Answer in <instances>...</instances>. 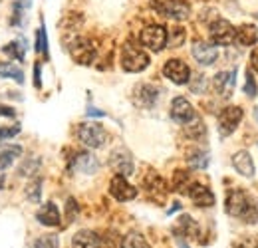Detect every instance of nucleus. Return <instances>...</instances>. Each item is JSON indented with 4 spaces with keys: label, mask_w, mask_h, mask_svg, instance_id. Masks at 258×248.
<instances>
[{
    "label": "nucleus",
    "mask_w": 258,
    "mask_h": 248,
    "mask_svg": "<svg viewBox=\"0 0 258 248\" xmlns=\"http://www.w3.org/2000/svg\"><path fill=\"white\" fill-rule=\"evenodd\" d=\"M244 92H246V95H250V97H254V95H256V82H254V74H252L250 70H248V74H246Z\"/></svg>",
    "instance_id": "34"
},
{
    "label": "nucleus",
    "mask_w": 258,
    "mask_h": 248,
    "mask_svg": "<svg viewBox=\"0 0 258 248\" xmlns=\"http://www.w3.org/2000/svg\"><path fill=\"white\" fill-rule=\"evenodd\" d=\"M121 248H149V244H147V240L143 238V234H139V232H129V234H125V238H123V242H121Z\"/></svg>",
    "instance_id": "27"
},
{
    "label": "nucleus",
    "mask_w": 258,
    "mask_h": 248,
    "mask_svg": "<svg viewBox=\"0 0 258 248\" xmlns=\"http://www.w3.org/2000/svg\"><path fill=\"white\" fill-rule=\"evenodd\" d=\"M187 179H189V173L187 171H177L175 173V181H173L175 189H183V185L187 183Z\"/></svg>",
    "instance_id": "37"
},
{
    "label": "nucleus",
    "mask_w": 258,
    "mask_h": 248,
    "mask_svg": "<svg viewBox=\"0 0 258 248\" xmlns=\"http://www.w3.org/2000/svg\"><path fill=\"white\" fill-rule=\"evenodd\" d=\"M209 34H211V40L215 46H230L234 44L236 40V30L234 26L228 22V20H215L209 28Z\"/></svg>",
    "instance_id": "5"
},
{
    "label": "nucleus",
    "mask_w": 258,
    "mask_h": 248,
    "mask_svg": "<svg viewBox=\"0 0 258 248\" xmlns=\"http://www.w3.org/2000/svg\"><path fill=\"white\" fill-rule=\"evenodd\" d=\"M179 228L183 230V234H189V236H195V232L199 230L197 228V224L193 222V218L191 217H181V220H179Z\"/></svg>",
    "instance_id": "33"
},
{
    "label": "nucleus",
    "mask_w": 258,
    "mask_h": 248,
    "mask_svg": "<svg viewBox=\"0 0 258 248\" xmlns=\"http://www.w3.org/2000/svg\"><path fill=\"white\" fill-rule=\"evenodd\" d=\"M250 201V195L244 193V191H230L228 197H226V213L230 217H242L246 205Z\"/></svg>",
    "instance_id": "13"
},
{
    "label": "nucleus",
    "mask_w": 258,
    "mask_h": 248,
    "mask_svg": "<svg viewBox=\"0 0 258 248\" xmlns=\"http://www.w3.org/2000/svg\"><path fill=\"white\" fill-rule=\"evenodd\" d=\"M86 115H88V117H103L105 113H103V111H99V109H96V107H88Z\"/></svg>",
    "instance_id": "40"
},
{
    "label": "nucleus",
    "mask_w": 258,
    "mask_h": 248,
    "mask_svg": "<svg viewBox=\"0 0 258 248\" xmlns=\"http://www.w3.org/2000/svg\"><path fill=\"white\" fill-rule=\"evenodd\" d=\"M163 74H165V78H169L177 86H183L191 80V68L181 60H169L163 66Z\"/></svg>",
    "instance_id": "6"
},
{
    "label": "nucleus",
    "mask_w": 258,
    "mask_h": 248,
    "mask_svg": "<svg viewBox=\"0 0 258 248\" xmlns=\"http://www.w3.org/2000/svg\"><path fill=\"white\" fill-rule=\"evenodd\" d=\"M256 248H258V246H256Z\"/></svg>",
    "instance_id": "46"
},
{
    "label": "nucleus",
    "mask_w": 258,
    "mask_h": 248,
    "mask_svg": "<svg viewBox=\"0 0 258 248\" xmlns=\"http://www.w3.org/2000/svg\"><path fill=\"white\" fill-rule=\"evenodd\" d=\"M205 88H207V80H205L203 76H197V80L191 84V90H193L195 93H201V92H205Z\"/></svg>",
    "instance_id": "38"
},
{
    "label": "nucleus",
    "mask_w": 258,
    "mask_h": 248,
    "mask_svg": "<svg viewBox=\"0 0 258 248\" xmlns=\"http://www.w3.org/2000/svg\"><path fill=\"white\" fill-rule=\"evenodd\" d=\"M232 165L234 169L244 175V177H254V163H252V157L246 151H238L236 155L232 157Z\"/></svg>",
    "instance_id": "19"
},
{
    "label": "nucleus",
    "mask_w": 258,
    "mask_h": 248,
    "mask_svg": "<svg viewBox=\"0 0 258 248\" xmlns=\"http://www.w3.org/2000/svg\"><path fill=\"white\" fill-rule=\"evenodd\" d=\"M66 215H68V220H74L76 215H78V203L74 199H68V203H66Z\"/></svg>",
    "instance_id": "35"
},
{
    "label": "nucleus",
    "mask_w": 258,
    "mask_h": 248,
    "mask_svg": "<svg viewBox=\"0 0 258 248\" xmlns=\"http://www.w3.org/2000/svg\"><path fill=\"white\" fill-rule=\"evenodd\" d=\"M242 121V109L236 107V105H228L221 111L219 115V129H221V135H230L238 123Z\"/></svg>",
    "instance_id": "7"
},
{
    "label": "nucleus",
    "mask_w": 258,
    "mask_h": 248,
    "mask_svg": "<svg viewBox=\"0 0 258 248\" xmlns=\"http://www.w3.org/2000/svg\"><path fill=\"white\" fill-rule=\"evenodd\" d=\"M250 62H252V68L258 72V48L252 52V56H250Z\"/></svg>",
    "instance_id": "42"
},
{
    "label": "nucleus",
    "mask_w": 258,
    "mask_h": 248,
    "mask_svg": "<svg viewBox=\"0 0 258 248\" xmlns=\"http://www.w3.org/2000/svg\"><path fill=\"white\" fill-rule=\"evenodd\" d=\"M6 121H0V139H8V137H14L20 133V123L12 121L10 125H4Z\"/></svg>",
    "instance_id": "31"
},
{
    "label": "nucleus",
    "mask_w": 258,
    "mask_h": 248,
    "mask_svg": "<svg viewBox=\"0 0 258 248\" xmlns=\"http://www.w3.org/2000/svg\"><path fill=\"white\" fill-rule=\"evenodd\" d=\"M38 165H40V161H38V159H32L30 163H24V165L20 167V175H32L34 171L38 169Z\"/></svg>",
    "instance_id": "36"
},
{
    "label": "nucleus",
    "mask_w": 258,
    "mask_h": 248,
    "mask_svg": "<svg viewBox=\"0 0 258 248\" xmlns=\"http://www.w3.org/2000/svg\"><path fill=\"white\" fill-rule=\"evenodd\" d=\"M58 246H60V240L54 234H44V236H38L34 240V248H58Z\"/></svg>",
    "instance_id": "29"
},
{
    "label": "nucleus",
    "mask_w": 258,
    "mask_h": 248,
    "mask_svg": "<svg viewBox=\"0 0 258 248\" xmlns=\"http://www.w3.org/2000/svg\"><path fill=\"white\" fill-rule=\"evenodd\" d=\"M2 187H4V177L0 175V189H2Z\"/></svg>",
    "instance_id": "43"
},
{
    "label": "nucleus",
    "mask_w": 258,
    "mask_h": 248,
    "mask_svg": "<svg viewBox=\"0 0 258 248\" xmlns=\"http://www.w3.org/2000/svg\"><path fill=\"white\" fill-rule=\"evenodd\" d=\"M193 56L201 66H211V64L217 62V58H219V48L215 44H211V42L197 40L193 44Z\"/></svg>",
    "instance_id": "12"
},
{
    "label": "nucleus",
    "mask_w": 258,
    "mask_h": 248,
    "mask_svg": "<svg viewBox=\"0 0 258 248\" xmlns=\"http://www.w3.org/2000/svg\"><path fill=\"white\" fill-rule=\"evenodd\" d=\"M187 195L191 197L197 207H213L215 205V195L213 191L203 183H191V187L187 189Z\"/></svg>",
    "instance_id": "14"
},
{
    "label": "nucleus",
    "mask_w": 258,
    "mask_h": 248,
    "mask_svg": "<svg viewBox=\"0 0 258 248\" xmlns=\"http://www.w3.org/2000/svg\"><path fill=\"white\" fill-rule=\"evenodd\" d=\"M187 163L191 169H197V171L207 169L209 167V153L207 151H191L187 155Z\"/></svg>",
    "instance_id": "24"
},
{
    "label": "nucleus",
    "mask_w": 258,
    "mask_h": 248,
    "mask_svg": "<svg viewBox=\"0 0 258 248\" xmlns=\"http://www.w3.org/2000/svg\"><path fill=\"white\" fill-rule=\"evenodd\" d=\"M181 248H189V246H187V244H183V246H181Z\"/></svg>",
    "instance_id": "44"
},
{
    "label": "nucleus",
    "mask_w": 258,
    "mask_h": 248,
    "mask_svg": "<svg viewBox=\"0 0 258 248\" xmlns=\"http://www.w3.org/2000/svg\"><path fill=\"white\" fill-rule=\"evenodd\" d=\"M34 72H36V76H34V84H36V88H40V66H38V64L34 66Z\"/></svg>",
    "instance_id": "41"
},
{
    "label": "nucleus",
    "mask_w": 258,
    "mask_h": 248,
    "mask_svg": "<svg viewBox=\"0 0 258 248\" xmlns=\"http://www.w3.org/2000/svg\"><path fill=\"white\" fill-rule=\"evenodd\" d=\"M16 111L12 107H6V105H0V117H14Z\"/></svg>",
    "instance_id": "39"
},
{
    "label": "nucleus",
    "mask_w": 258,
    "mask_h": 248,
    "mask_svg": "<svg viewBox=\"0 0 258 248\" xmlns=\"http://www.w3.org/2000/svg\"><path fill=\"white\" fill-rule=\"evenodd\" d=\"M70 52H72V56H74L76 62L84 64V66L92 64L94 58H96V48H94V44H92L90 40H86V38L74 40L72 46H70Z\"/></svg>",
    "instance_id": "8"
},
{
    "label": "nucleus",
    "mask_w": 258,
    "mask_h": 248,
    "mask_svg": "<svg viewBox=\"0 0 258 248\" xmlns=\"http://www.w3.org/2000/svg\"><path fill=\"white\" fill-rule=\"evenodd\" d=\"M135 99H137L139 105H143V107H151V105L155 103V99H157V90H155L153 86H147V84L137 86Z\"/></svg>",
    "instance_id": "20"
},
{
    "label": "nucleus",
    "mask_w": 258,
    "mask_h": 248,
    "mask_svg": "<svg viewBox=\"0 0 258 248\" xmlns=\"http://www.w3.org/2000/svg\"><path fill=\"white\" fill-rule=\"evenodd\" d=\"M72 167H74L76 171H80V173L94 175L97 171V167H99V163H97V159L92 155V153H78V155L74 157Z\"/></svg>",
    "instance_id": "16"
},
{
    "label": "nucleus",
    "mask_w": 258,
    "mask_h": 248,
    "mask_svg": "<svg viewBox=\"0 0 258 248\" xmlns=\"http://www.w3.org/2000/svg\"><path fill=\"white\" fill-rule=\"evenodd\" d=\"M147 66H149V56L145 54V50L135 42H125L121 48V68L129 74H135V72H143Z\"/></svg>",
    "instance_id": "1"
},
{
    "label": "nucleus",
    "mask_w": 258,
    "mask_h": 248,
    "mask_svg": "<svg viewBox=\"0 0 258 248\" xmlns=\"http://www.w3.org/2000/svg\"><path fill=\"white\" fill-rule=\"evenodd\" d=\"M72 244H74V248H99L101 246V238L94 230H80V232L74 234Z\"/></svg>",
    "instance_id": "18"
},
{
    "label": "nucleus",
    "mask_w": 258,
    "mask_h": 248,
    "mask_svg": "<svg viewBox=\"0 0 258 248\" xmlns=\"http://www.w3.org/2000/svg\"><path fill=\"white\" fill-rule=\"evenodd\" d=\"M0 76H2V78H10V80H14V82H18V84L24 82L22 70L10 62H0Z\"/></svg>",
    "instance_id": "23"
},
{
    "label": "nucleus",
    "mask_w": 258,
    "mask_h": 248,
    "mask_svg": "<svg viewBox=\"0 0 258 248\" xmlns=\"http://www.w3.org/2000/svg\"><path fill=\"white\" fill-rule=\"evenodd\" d=\"M78 137L90 149H97V147L105 145V141H107L105 129L99 123H94V121H86V123L80 125L78 127Z\"/></svg>",
    "instance_id": "2"
},
{
    "label": "nucleus",
    "mask_w": 258,
    "mask_h": 248,
    "mask_svg": "<svg viewBox=\"0 0 258 248\" xmlns=\"http://www.w3.org/2000/svg\"><path fill=\"white\" fill-rule=\"evenodd\" d=\"M20 155H22V147L20 145H10V147L2 149L0 151V169H8L14 163V159Z\"/></svg>",
    "instance_id": "22"
},
{
    "label": "nucleus",
    "mask_w": 258,
    "mask_h": 248,
    "mask_svg": "<svg viewBox=\"0 0 258 248\" xmlns=\"http://www.w3.org/2000/svg\"><path fill=\"white\" fill-rule=\"evenodd\" d=\"M258 38V30L254 24H242L238 26L236 30V40L242 44V46H254Z\"/></svg>",
    "instance_id": "21"
},
{
    "label": "nucleus",
    "mask_w": 258,
    "mask_h": 248,
    "mask_svg": "<svg viewBox=\"0 0 258 248\" xmlns=\"http://www.w3.org/2000/svg\"><path fill=\"white\" fill-rule=\"evenodd\" d=\"M256 117H258V109H256Z\"/></svg>",
    "instance_id": "45"
},
{
    "label": "nucleus",
    "mask_w": 258,
    "mask_h": 248,
    "mask_svg": "<svg viewBox=\"0 0 258 248\" xmlns=\"http://www.w3.org/2000/svg\"><path fill=\"white\" fill-rule=\"evenodd\" d=\"M109 165L113 171H117V175H123V177H129L135 171L133 157L127 149H115L109 157Z\"/></svg>",
    "instance_id": "11"
},
{
    "label": "nucleus",
    "mask_w": 258,
    "mask_h": 248,
    "mask_svg": "<svg viewBox=\"0 0 258 248\" xmlns=\"http://www.w3.org/2000/svg\"><path fill=\"white\" fill-rule=\"evenodd\" d=\"M38 222L40 224H44V226H58L60 224V211H58V207L54 205V203H46L40 211H38Z\"/></svg>",
    "instance_id": "17"
},
{
    "label": "nucleus",
    "mask_w": 258,
    "mask_h": 248,
    "mask_svg": "<svg viewBox=\"0 0 258 248\" xmlns=\"http://www.w3.org/2000/svg\"><path fill=\"white\" fill-rule=\"evenodd\" d=\"M171 117H173V121H177V123H189V121H193L195 109H193V105H191V101H189L187 97H183V95L175 97V99L171 101Z\"/></svg>",
    "instance_id": "9"
},
{
    "label": "nucleus",
    "mask_w": 258,
    "mask_h": 248,
    "mask_svg": "<svg viewBox=\"0 0 258 248\" xmlns=\"http://www.w3.org/2000/svg\"><path fill=\"white\" fill-rule=\"evenodd\" d=\"M36 52L48 56V42H46V28H40L36 32Z\"/></svg>",
    "instance_id": "32"
},
{
    "label": "nucleus",
    "mask_w": 258,
    "mask_h": 248,
    "mask_svg": "<svg viewBox=\"0 0 258 248\" xmlns=\"http://www.w3.org/2000/svg\"><path fill=\"white\" fill-rule=\"evenodd\" d=\"M187 135H189L191 139H201V137L205 135V125L195 117L193 121H189V123H187Z\"/></svg>",
    "instance_id": "30"
},
{
    "label": "nucleus",
    "mask_w": 258,
    "mask_h": 248,
    "mask_svg": "<svg viewBox=\"0 0 258 248\" xmlns=\"http://www.w3.org/2000/svg\"><path fill=\"white\" fill-rule=\"evenodd\" d=\"M109 193H111L113 199H117V201H121V203H127V201L137 197V189L133 185H129L127 179H125L123 175H115V177L111 179V183H109Z\"/></svg>",
    "instance_id": "10"
},
{
    "label": "nucleus",
    "mask_w": 258,
    "mask_h": 248,
    "mask_svg": "<svg viewBox=\"0 0 258 248\" xmlns=\"http://www.w3.org/2000/svg\"><path fill=\"white\" fill-rule=\"evenodd\" d=\"M2 52H4L6 56H10V58L24 60V56H26V46H24V40H22V42H20V40L10 42L8 46H4V48H2Z\"/></svg>",
    "instance_id": "25"
},
{
    "label": "nucleus",
    "mask_w": 258,
    "mask_h": 248,
    "mask_svg": "<svg viewBox=\"0 0 258 248\" xmlns=\"http://www.w3.org/2000/svg\"><path fill=\"white\" fill-rule=\"evenodd\" d=\"M139 40H141V46L149 48L151 52H161L167 46V30L159 24L145 26L139 34Z\"/></svg>",
    "instance_id": "4"
},
{
    "label": "nucleus",
    "mask_w": 258,
    "mask_h": 248,
    "mask_svg": "<svg viewBox=\"0 0 258 248\" xmlns=\"http://www.w3.org/2000/svg\"><path fill=\"white\" fill-rule=\"evenodd\" d=\"M213 84H215V92L219 93L221 97H230L232 90H234V84H236V72H221V74H217Z\"/></svg>",
    "instance_id": "15"
},
{
    "label": "nucleus",
    "mask_w": 258,
    "mask_h": 248,
    "mask_svg": "<svg viewBox=\"0 0 258 248\" xmlns=\"http://www.w3.org/2000/svg\"><path fill=\"white\" fill-rule=\"evenodd\" d=\"M242 220L244 222H248V224H256L258 222V199L256 197H250V201H248V205H246V209H244V213H242Z\"/></svg>",
    "instance_id": "26"
},
{
    "label": "nucleus",
    "mask_w": 258,
    "mask_h": 248,
    "mask_svg": "<svg viewBox=\"0 0 258 248\" xmlns=\"http://www.w3.org/2000/svg\"><path fill=\"white\" fill-rule=\"evenodd\" d=\"M151 4L163 16L173 20H185L191 14V6L185 0H151Z\"/></svg>",
    "instance_id": "3"
},
{
    "label": "nucleus",
    "mask_w": 258,
    "mask_h": 248,
    "mask_svg": "<svg viewBox=\"0 0 258 248\" xmlns=\"http://www.w3.org/2000/svg\"><path fill=\"white\" fill-rule=\"evenodd\" d=\"M24 195L30 203H38L40 201V195H42V179H34L30 181L26 189H24Z\"/></svg>",
    "instance_id": "28"
}]
</instances>
